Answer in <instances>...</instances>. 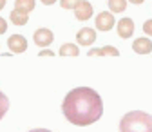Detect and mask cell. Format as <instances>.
<instances>
[{
    "mask_svg": "<svg viewBox=\"0 0 152 132\" xmlns=\"http://www.w3.org/2000/svg\"><path fill=\"white\" fill-rule=\"evenodd\" d=\"M64 116L71 125L76 127H87L98 121L103 114V101L102 96L89 87H76L67 96L62 103Z\"/></svg>",
    "mask_w": 152,
    "mask_h": 132,
    "instance_id": "6da1fadb",
    "label": "cell"
},
{
    "mask_svg": "<svg viewBox=\"0 0 152 132\" xmlns=\"http://www.w3.org/2000/svg\"><path fill=\"white\" fill-rule=\"evenodd\" d=\"M121 132H152V116L143 110H132L120 121Z\"/></svg>",
    "mask_w": 152,
    "mask_h": 132,
    "instance_id": "7a4b0ae2",
    "label": "cell"
},
{
    "mask_svg": "<svg viewBox=\"0 0 152 132\" xmlns=\"http://www.w3.org/2000/svg\"><path fill=\"white\" fill-rule=\"evenodd\" d=\"M33 38H34V44H36L38 47H47L49 44H53L54 34H53V31L42 27V29H36V31H34V36H33Z\"/></svg>",
    "mask_w": 152,
    "mask_h": 132,
    "instance_id": "3957f363",
    "label": "cell"
},
{
    "mask_svg": "<svg viewBox=\"0 0 152 132\" xmlns=\"http://www.w3.org/2000/svg\"><path fill=\"white\" fill-rule=\"evenodd\" d=\"M114 27V16L110 11H103L96 16V29L100 31H110Z\"/></svg>",
    "mask_w": 152,
    "mask_h": 132,
    "instance_id": "277c9868",
    "label": "cell"
},
{
    "mask_svg": "<svg viewBox=\"0 0 152 132\" xmlns=\"http://www.w3.org/2000/svg\"><path fill=\"white\" fill-rule=\"evenodd\" d=\"M7 47L11 49V53H26L27 40L22 34H13L11 38H7Z\"/></svg>",
    "mask_w": 152,
    "mask_h": 132,
    "instance_id": "5b68a950",
    "label": "cell"
},
{
    "mask_svg": "<svg viewBox=\"0 0 152 132\" xmlns=\"http://www.w3.org/2000/svg\"><path fill=\"white\" fill-rule=\"evenodd\" d=\"M74 16L78 18V20H82V22L89 20V18L92 16V6H91V2H87V0H80V4L76 6V9H74Z\"/></svg>",
    "mask_w": 152,
    "mask_h": 132,
    "instance_id": "8992f818",
    "label": "cell"
},
{
    "mask_svg": "<svg viewBox=\"0 0 152 132\" xmlns=\"http://www.w3.org/2000/svg\"><path fill=\"white\" fill-rule=\"evenodd\" d=\"M76 40H78L80 45H91L94 40H96V31L91 29V27H83L78 31V34H76Z\"/></svg>",
    "mask_w": 152,
    "mask_h": 132,
    "instance_id": "52a82bcc",
    "label": "cell"
},
{
    "mask_svg": "<svg viewBox=\"0 0 152 132\" xmlns=\"http://www.w3.org/2000/svg\"><path fill=\"white\" fill-rule=\"evenodd\" d=\"M132 33H134V22L130 20V18H121L118 22V34L120 38H130Z\"/></svg>",
    "mask_w": 152,
    "mask_h": 132,
    "instance_id": "ba28073f",
    "label": "cell"
},
{
    "mask_svg": "<svg viewBox=\"0 0 152 132\" xmlns=\"http://www.w3.org/2000/svg\"><path fill=\"white\" fill-rule=\"evenodd\" d=\"M132 49H134V53H138V54H148V53H152V42L148 38H143L141 36V38L134 40Z\"/></svg>",
    "mask_w": 152,
    "mask_h": 132,
    "instance_id": "9c48e42d",
    "label": "cell"
},
{
    "mask_svg": "<svg viewBox=\"0 0 152 132\" xmlns=\"http://www.w3.org/2000/svg\"><path fill=\"white\" fill-rule=\"evenodd\" d=\"M105 54H110V56H118V49L112 47V45H105V47H100V49H91L89 51V56H105Z\"/></svg>",
    "mask_w": 152,
    "mask_h": 132,
    "instance_id": "30bf717a",
    "label": "cell"
},
{
    "mask_svg": "<svg viewBox=\"0 0 152 132\" xmlns=\"http://www.w3.org/2000/svg\"><path fill=\"white\" fill-rule=\"evenodd\" d=\"M15 9L29 15L34 9V0H15Z\"/></svg>",
    "mask_w": 152,
    "mask_h": 132,
    "instance_id": "8fae6325",
    "label": "cell"
},
{
    "mask_svg": "<svg viewBox=\"0 0 152 132\" xmlns=\"http://www.w3.org/2000/svg\"><path fill=\"white\" fill-rule=\"evenodd\" d=\"M27 16L29 15H26V13H20V11H11V22L15 24V26H24V24H27Z\"/></svg>",
    "mask_w": 152,
    "mask_h": 132,
    "instance_id": "7c38bea8",
    "label": "cell"
},
{
    "mask_svg": "<svg viewBox=\"0 0 152 132\" xmlns=\"http://www.w3.org/2000/svg\"><path fill=\"white\" fill-rule=\"evenodd\" d=\"M110 13H121L127 9V0H109Z\"/></svg>",
    "mask_w": 152,
    "mask_h": 132,
    "instance_id": "4fadbf2b",
    "label": "cell"
},
{
    "mask_svg": "<svg viewBox=\"0 0 152 132\" xmlns=\"http://www.w3.org/2000/svg\"><path fill=\"white\" fill-rule=\"evenodd\" d=\"M60 54L62 56H78V47L72 44H64L60 47Z\"/></svg>",
    "mask_w": 152,
    "mask_h": 132,
    "instance_id": "5bb4252c",
    "label": "cell"
},
{
    "mask_svg": "<svg viewBox=\"0 0 152 132\" xmlns=\"http://www.w3.org/2000/svg\"><path fill=\"white\" fill-rule=\"evenodd\" d=\"M7 109H9V100H7V96L0 90V120H2L4 116H6V112H7Z\"/></svg>",
    "mask_w": 152,
    "mask_h": 132,
    "instance_id": "9a60e30c",
    "label": "cell"
},
{
    "mask_svg": "<svg viewBox=\"0 0 152 132\" xmlns=\"http://www.w3.org/2000/svg\"><path fill=\"white\" fill-rule=\"evenodd\" d=\"M78 4H80V0H60V6L64 9H76Z\"/></svg>",
    "mask_w": 152,
    "mask_h": 132,
    "instance_id": "2e32d148",
    "label": "cell"
},
{
    "mask_svg": "<svg viewBox=\"0 0 152 132\" xmlns=\"http://www.w3.org/2000/svg\"><path fill=\"white\" fill-rule=\"evenodd\" d=\"M143 33H145V34H148V36H152V18L143 24Z\"/></svg>",
    "mask_w": 152,
    "mask_h": 132,
    "instance_id": "e0dca14e",
    "label": "cell"
},
{
    "mask_svg": "<svg viewBox=\"0 0 152 132\" xmlns=\"http://www.w3.org/2000/svg\"><path fill=\"white\" fill-rule=\"evenodd\" d=\"M6 31H7V24H6L4 18H0V34H4Z\"/></svg>",
    "mask_w": 152,
    "mask_h": 132,
    "instance_id": "ac0fdd59",
    "label": "cell"
},
{
    "mask_svg": "<svg viewBox=\"0 0 152 132\" xmlns=\"http://www.w3.org/2000/svg\"><path fill=\"white\" fill-rule=\"evenodd\" d=\"M56 2V0H42V4H45V6H53Z\"/></svg>",
    "mask_w": 152,
    "mask_h": 132,
    "instance_id": "d6986e66",
    "label": "cell"
},
{
    "mask_svg": "<svg viewBox=\"0 0 152 132\" xmlns=\"http://www.w3.org/2000/svg\"><path fill=\"white\" fill-rule=\"evenodd\" d=\"M29 132H51V130H47V128H34V130H29Z\"/></svg>",
    "mask_w": 152,
    "mask_h": 132,
    "instance_id": "ffe728a7",
    "label": "cell"
},
{
    "mask_svg": "<svg viewBox=\"0 0 152 132\" xmlns=\"http://www.w3.org/2000/svg\"><path fill=\"white\" fill-rule=\"evenodd\" d=\"M129 2H130V4H136V6H138V4H143L145 0H129Z\"/></svg>",
    "mask_w": 152,
    "mask_h": 132,
    "instance_id": "44dd1931",
    "label": "cell"
},
{
    "mask_svg": "<svg viewBox=\"0 0 152 132\" xmlns=\"http://www.w3.org/2000/svg\"><path fill=\"white\" fill-rule=\"evenodd\" d=\"M4 6H6V0H0V9H4Z\"/></svg>",
    "mask_w": 152,
    "mask_h": 132,
    "instance_id": "7402d4cb",
    "label": "cell"
}]
</instances>
